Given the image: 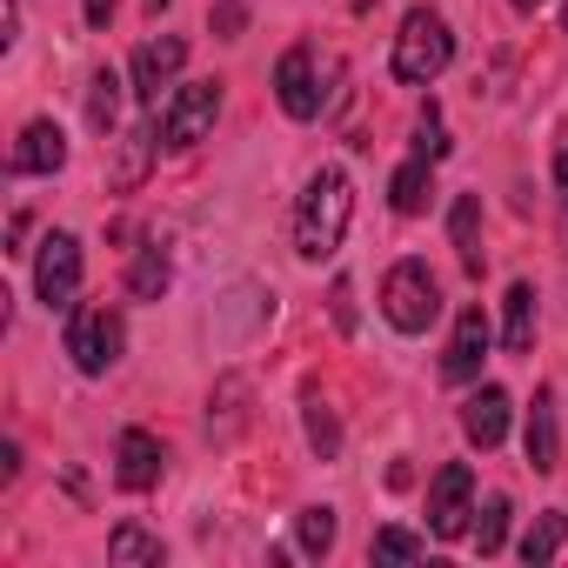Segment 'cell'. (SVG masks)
<instances>
[{
    "label": "cell",
    "mask_w": 568,
    "mask_h": 568,
    "mask_svg": "<svg viewBox=\"0 0 568 568\" xmlns=\"http://www.w3.org/2000/svg\"><path fill=\"white\" fill-rule=\"evenodd\" d=\"M348 221H355V187H348L342 168H322V174L308 181V194H302V214H295V247H302V261H328V254L342 247Z\"/></svg>",
    "instance_id": "6da1fadb"
},
{
    "label": "cell",
    "mask_w": 568,
    "mask_h": 568,
    "mask_svg": "<svg viewBox=\"0 0 568 568\" xmlns=\"http://www.w3.org/2000/svg\"><path fill=\"white\" fill-rule=\"evenodd\" d=\"M448 61H455V34H448V21H442L435 8H415V14L402 21V34H395V81L428 88Z\"/></svg>",
    "instance_id": "7a4b0ae2"
},
{
    "label": "cell",
    "mask_w": 568,
    "mask_h": 568,
    "mask_svg": "<svg viewBox=\"0 0 568 568\" xmlns=\"http://www.w3.org/2000/svg\"><path fill=\"white\" fill-rule=\"evenodd\" d=\"M382 315L402 335H422L442 315V281L428 274V261H395L388 267V281H382Z\"/></svg>",
    "instance_id": "3957f363"
},
{
    "label": "cell",
    "mask_w": 568,
    "mask_h": 568,
    "mask_svg": "<svg viewBox=\"0 0 568 568\" xmlns=\"http://www.w3.org/2000/svg\"><path fill=\"white\" fill-rule=\"evenodd\" d=\"M121 315L114 308H101V302H74L68 308V355H74V368L81 375H108L114 362H121Z\"/></svg>",
    "instance_id": "277c9868"
},
{
    "label": "cell",
    "mask_w": 568,
    "mask_h": 568,
    "mask_svg": "<svg viewBox=\"0 0 568 568\" xmlns=\"http://www.w3.org/2000/svg\"><path fill=\"white\" fill-rule=\"evenodd\" d=\"M214 114H221V88H214V81H187V88L168 101V114H161V141H168V148H194V141H207Z\"/></svg>",
    "instance_id": "5b68a950"
},
{
    "label": "cell",
    "mask_w": 568,
    "mask_h": 568,
    "mask_svg": "<svg viewBox=\"0 0 568 568\" xmlns=\"http://www.w3.org/2000/svg\"><path fill=\"white\" fill-rule=\"evenodd\" d=\"M74 288H81V241L74 234H48L41 261H34V295L48 308H74Z\"/></svg>",
    "instance_id": "8992f818"
},
{
    "label": "cell",
    "mask_w": 568,
    "mask_h": 568,
    "mask_svg": "<svg viewBox=\"0 0 568 568\" xmlns=\"http://www.w3.org/2000/svg\"><path fill=\"white\" fill-rule=\"evenodd\" d=\"M475 501V475H468V462H448L442 475H435V488H428V528L442 535V541H455V535H468V508Z\"/></svg>",
    "instance_id": "52a82bcc"
},
{
    "label": "cell",
    "mask_w": 568,
    "mask_h": 568,
    "mask_svg": "<svg viewBox=\"0 0 568 568\" xmlns=\"http://www.w3.org/2000/svg\"><path fill=\"white\" fill-rule=\"evenodd\" d=\"M274 94L288 108V121H315L322 114V88H315V48H288L274 68Z\"/></svg>",
    "instance_id": "ba28073f"
},
{
    "label": "cell",
    "mask_w": 568,
    "mask_h": 568,
    "mask_svg": "<svg viewBox=\"0 0 568 568\" xmlns=\"http://www.w3.org/2000/svg\"><path fill=\"white\" fill-rule=\"evenodd\" d=\"M488 362V315L481 308H462L455 315V335H448V355H442V375L448 382H475Z\"/></svg>",
    "instance_id": "9c48e42d"
},
{
    "label": "cell",
    "mask_w": 568,
    "mask_h": 568,
    "mask_svg": "<svg viewBox=\"0 0 568 568\" xmlns=\"http://www.w3.org/2000/svg\"><path fill=\"white\" fill-rule=\"evenodd\" d=\"M181 61H187V41H181V34H161V41H148V48L134 54V94L154 108V101H161V88L181 74Z\"/></svg>",
    "instance_id": "30bf717a"
},
{
    "label": "cell",
    "mask_w": 568,
    "mask_h": 568,
    "mask_svg": "<svg viewBox=\"0 0 568 568\" xmlns=\"http://www.w3.org/2000/svg\"><path fill=\"white\" fill-rule=\"evenodd\" d=\"M61 168H68L61 128H54V121H28V134H21L14 154H8V174H61Z\"/></svg>",
    "instance_id": "8fae6325"
},
{
    "label": "cell",
    "mask_w": 568,
    "mask_h": 568,
    "mask_svg": "<svg viewBox=\"0 0 568 568\" xmlns=\"http://www.w3.org/2000/svg\"><path fill=\"white\" fill-rule=\"evenodd\" d=\"M528 468L535 475L561 468V422H555V395L548 388H535V402H528Z\"/></svg>",
    "instance_id": "7c38bea8"
},
{
    "label": "cell",
    "mask_w": 568,
    "mask_h": 568,
    "mask_svg": "<svg viewBox=\"0 0 568 568\" xmlns=\"http://www.w3.org/2000/svg\"><path fill=\"white\" fill-rule=\"evenodd\" d=\"M114 475H121V488H154L161 481V442L148 435V428H128L121 442H114Z\"/></svg>",
    "instance_id": "4fadbf2b"
},
{
    "label": "cell",
    "mask_w": 568,
    "mask_h": 568,
    "mask_svg": "<svg viewBox=\"0 0 568 568\" xmlns=\"http://www.w3.org/2000/svg\"><path fill=\"white\" fill-rule=\"evenodd\" d=\"M462 428H468L475 448H495V442L508 435V388H475V395L462 402Z\"/></svg>",
    "instance_id": "5bb4252c"
},
{
    "label": "cell",
    "mask_w": 568,
    "mask_h": 568,
    "mask_svg": "<svg viewBox=\"0 0 568 568\" xmlns=\"http://www.w3.org/2000/svg\"><path fill=\"white\" fill-rule=\"evenodd\" d=\"M501 342H508V355H535V288L528 281H515L508 288V302H501Z\"/></svg>",
    "instance_id": "9a60e30c"
},
{
    "label": "cell",
    "mask_w": 568,
    "mask_h": 568,
    "mask_svg": "<svg viewBox=\"0 0 568 568\" xmlns=\"http://www.w3.org/2000/svg\"><path fill=\"white\" fill-rule=\"evenodd\" d=\"M428 194H435V161H408V168H395V181H388V201H395V214H422L428 207Z\"/></svg>",
    "instance_id": "2e32d148"
},
{
    "label": "cell",
    "mask_w": 568,
    "mask_h": 568,
    "mask_svg": "<svg viewBox=\"0 0 568 568\" xmlns=\"http://www.w3.org/2000/svg\"><path fill=\"white\" fill-rule=\"evenodd\" d=\"M448 234H455V254L468 274H481V194H462L455 214H448Z\"/></svg>",
    "instance_id": "e0dca14e"
},
{
    "label": "cell",
    "mask_w": 568,
    "mask_h": 568,
    "mask_svg": "<svg viewBox=\"0 0 568 568\" xmlns=\"http://www.w3.org/2000/svg\"><path fill=\"white\" fill-rule=\"evenodd\" d=\"M154 141H161V128H154V121H141V128H128V134H121V161H114V187H134V181L148 174V154H154Z\"/></svg>",
    "instance_id": "ac0fdd59"
},
{
    "label": "cell",
    "mask_w": 568,
    "mask_h": 568,
    "mask_svg": "<svg viewBox=\"0 0 568 568\" xmlns=\"http://www.w3.org/2000/svg\"><path fill=\"white\" fill-rule=\"evenodd\" d=\"M168 281H174V274H168V254H161V247H141L134 267H128V295H134V302H161Z\"/></svg>",
    "instance_id": "d6986e66"
},
{
    "label": "cell",
    "mask_w": 568,
    "mask_h": 568,
    "mask_svg": "<svg viewBox=\"0 0 568 568\" xmlns=\"http://www.w3.org/2000/svg\"><path fill=\"white\" fill-rule=\"evenodd\" d=\"M568 541V515L561 508H548V515H535V528L521 535V561L528 568H541V561H555V548Z\"/></svg>",
    "instance_id": "ffe728a7"
},
{
    "label": "cell",
    "mask_w": 568,
    "mask_h": 568,
    "mask_svg": "<svg viewBox=\"0 0 568 568\" xmlns=\"http://www.w3.org/2000/svg\"><path fill=\"white\" fill-rule=\"evenodd\" d=\"M108 561H148V568H161L168 561V548L148 535V528H134V521H121L114 535H108Z\"/></svg>",
    "instance_id": "44dd1931"
},
{
    "label": "cell",
    "mask_w": 568,
    "mask_h": 568,
    "mask_svg": "<svg viewBox=\"0 0 568 568\" xmlns=\"http://www.w3.org/2000/svg\"><path fill=\"white\" fill-rule=\"evenodd\" d=\"M501 541H508V495H488L481 501V521H475V548L481 555H501Z\"/></svg>",
    "instance_id": "7402d4cb"
},
{
    "label": "cell",
    "mask_w": 568,
    "mask_h": 568,
    "mask_svg": "<svg viewBox=\"0 0 568 568\" xmlns=\"http://www.w3.org/2000/svg\"><path fill=\"white\" fill-rule=\"evenodd\" d=\"M88 121H94L101 134L121 121V81H114V74H94V88H88Z\"/></svg>",
    "instance_id": "603a6c76"
},
{
    "label": "cell",
    "mask_w": 568,
    "mask_h": 568,
    "mask_svg": "<svg viewBox=\"0 0 568 568\" xmlns=\"http://www.w3.org/2000/svg\"><path fill=\"white\" fill-rule=\"evenodd\" d=\"M428 541L408 535V528H375V561H422Z\"/></svg>",
    "instance_id": "cb8c5ba5"
},
{
    "label": "cell",
    "mask_w": 568,
    "mask_h": 568,
    "mask_svg": "<svg viewBox=\"0 0 568 568\" xmlns=\"http://www.w3.org/2000/svg\"><path fill=\"white\" fill-rule=\"evenodd\" d=\"M335 548V508H302V555H328Z\"/></svg>",
    "instance_id": "d4e9b609"
},
{
    "label": "cell",
    "mask_w": 568,
    "mask_h": 568,
    "mask_svg": "<svg viewBox=\"0 0 568 568\" xmlns=\"http://www.w3.org/2000/svg\"><path fill=\"white\" fill-rule=\"evenodd\" d=\"M415 154H422V161H448V134H442L435 101H428V108H422V121H415Z\"/></svg>",
    "instance_id": "484cf974"
},
{
    "label": "cell",
    "mask_w": 568,
    "mask_h": 568,
    "mask_svg": "<svg viewBox=\"0 0 568 568\" xmlns=\"http://www.w3.org/2000/svg\"><path fill=\"white\" fill-rule=\"evenodd\" d=\"M308 442L322 448V462H335V455H342V428H335V415H328L322 402H308Z\"/></svg>",
    "instance_id": "4316f807"
},
{
    "label": "cell",
    "mask_w": 568,
    "mask_h": 568,
    "mask_svg": "<svg viewBox=\"0 0 568 568\" xmlns=\"http://www.w3.org/2000/svg\"><path fill=\"white\" fill-rule=\"evenodd\" d=\"M21 41V0H0V48Z\"/></svg>",
    "instance_id": "83f0119b"
},
{
    "label": "cell",
    "mask_w": 568,
    "mask_h": 568,
    "mask_svg": "<svg viewBox=\"0 0 568 568\" xmlns=\"http://www.w3.org/2000/svg\"><path fill=\"white\" fill-rule=\"evenodd\" d=\"M328 302H335V322L355 328V288H348V281H335V295H328Z\"/></svg>",
    "instance_id": "f1b7e54d"
},
{
    "label": "cell",
    "mask_w": 568,
    "mask_h": 568,
    "mask_svg": "<svg viewBox=\"0 0 568 568\" xmlns=\"http://www.w3.org/2000/svg\"><path fill=\"white\" fill-rule=\"evenodd\" d=\"M114 8H121V0H81V14H88V28H108V21H114Z\"/></svg>",
    "instance_id": "f546056e"
},
{
    "label": "cell",
    "mask_w": 568,
    "mask_h": 568,
    "mask_svg": "<svg viewBox=\"0 0 568 568\" xmlns=\"http://www.w3.org/2000/svg\"><path fill=\"white\" fill-rule=\"evenodd\" d=\"M221 34H241V0H221Z\"/></svg>",
    "instance_id": "4dcf8cb0"
},
{
    "label": "cell",
    "mask_w": 568,
    "mask_h": 568,
    "mask_svg": "<svg viewBox=\"0 0 568 568\" xmlns=\"http://www.w3.org/2000/svg\"><path fill=\"white\" fill-rule=\"evenodd\" d=\"M555 187H561V207H568V148L555 154Z\"/></svg>",
    "instance_id": "1f68e13d"
},
{
    "label": "cell",
    "mask_w": 568,
    "mask_h": 568,
    "mask_svg": "<svg viewBox=\"0 0 568 568\" xmlns=\"http://www.w3.org/2000/svg\"><path fill=\"white\" fill-rule=\"evenodd\" d=\"M535 8H548V0H515V14H535Z\"/></svg>",
    "instance_id": "d6a6232c"
}]
</instances>
